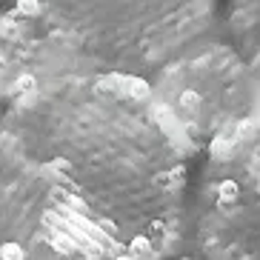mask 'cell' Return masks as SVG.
<instances>
[{
	"label": "cell",
	"mask_w": 260,
	"mask_h": 260,
	"mask_svg": "<svg viewBox=\"0 0 260 260\" xmlns=\"http://www.w3.org/2000/svg\"><path fill=\"white\" fill-rule=\"evenodd\" d=\"M200 243L209 260H260V117L209 143Z\"/></svg>",
	"instance_id": "1"
},
{
	"label": "cell",
	"mask_w": 260,
	"mask_h": 260,
	"mask_svg": "<svg viewBox=\"0 0 260 260\" xmlns=\"http://www.w3.org/2000/svg\"><path fill=\"white\" fill-rule=\"evenodd\" d=\"M166 86L175 94L166 103L194 143L198 138H226L246 120L260 117V77L232 46L209 40L172 63Z\"/></svg>",
	"instance_id": "2"
},
{
	"label": "cell",
	"mask_w": 260,
	"mask_h": 260,
	"mask_svg": "<svg viewBox=\"0 0 260 260\" xmlns=\"http://www.w3.org/2000/svg\"><path fill=\"white\" fill-rule=\"evenodd\" d=\"M226 35L260 77V0H226Z\"/></svg>",
	"instance_id": "3"
},
{
	"label": "cell",
	"mask_w": 260,
	"mask_h": 260,
	"mask_svg": "<svg viewBox=\"0 0 260 260\" xmlns=\"http://www.w3.org/2000/svg\"><path fill=\"white\" fill-rule=\"evenodd\" d=\"M52 246H54L60 254H75L77 249H80V246H77V240H72L66 232H57V235L52 237Z\"/></svg>",
	"instance_id": "4"
},
{
	"label": "cell",
	"mask_w": 260,
	"mask_h": 260,
	"mask_svg": "<svg viewBox=\"0 0 260 260\" xmlns=\"http://www.w3.org/2000/svg\"><path fill=\"white\" fill-rule=\"evenodd\" d=\"M26 252L20 249L17 243H6V246H0V260H23Z\"/></svg>",
	"instance_id": "5"
},
{
	"label": "cell",
	"mask_w": 260,
	"mask_h": 260,
	"mask_svg": "<svg viewBox=\"0 0 260 260\" xmlns=\"http://www.w3.org/2000/svg\"><path fill=\"white\" fill-rule=\"evenodd\" d=\"M35 89H38V80L31 75H20L15 80V92H20V94H29V92H35Z\"/></svg>",
	"instance_id": "6"
},
{
	"label": "cell",
	"mask_w": 260,
	"mask_h": 260,
	"mask_svg": "<svg viewBox=\"0 0 260 260\" xmlns=\"http://www.w3.org/2000/svg\"><path fill=\"white\" fill-rule=\"evenodd\" d=\"M17 12H20V15H38L40 0H17Z\"/></svg>",
	"instance_id": "7"
},
{
	"label": "cell",
	"mask_w": 260,
	"mask_h": 260,
	"mask_svg": "<svg viewBox=\"0 0 260 260\" xmlns=\"http://www.w3.org/2000/svg\"><path fill=\"white\" fill-rule=\"evenodd\" d=\"M83 254H86V260H100V257H103V254H106V249L89 240V243L83 246Z\"/></svg>",
	"instance_id": "8"
},
{
	"label": "cell",
	"mask_w": 260,
	"mask_h": 260,
	"mask_svg": "<svg viewBox=\"0 0 260 260\" xmlns=\"http://www.w3.org/2000/svg\"><path fill=\"white\" fill-rule=\"evenodd\" d=\"M43 223H46V226H57V229H60L63 217H57L54 212H46V214H43Z\"/></svg>",
	"instance_id": "9"
},
{
	"label": "cell",
	"mask_w": 260,
	"mask_h": 260,
	"mask_svg": "<svg viewBox=\"0 0 260 260\" xmlns=\"http://www.w3.org/2000/svg\"><path fill=\"white\" fill-rule=\"evenodd\" d=\"M115 260H135V257H129V254H120V257H115Z\"/></svg>",
	"instance_id": "10"
},
{
	"label": "cell",
	"mask_w": 260,
	"mask_h": 260,
	"mask_svg": "<svg viewBox=\"0 0 260 260\" xmlns=\"http://www.w3.org/2000/svg\"><path fill=\"white\" fill-rule=\"evenodd\" d=\"M3 66H6V60H3V57H0V69H3Z\"/></svg>",
	"instance_id": "11"
}]
</instances>
